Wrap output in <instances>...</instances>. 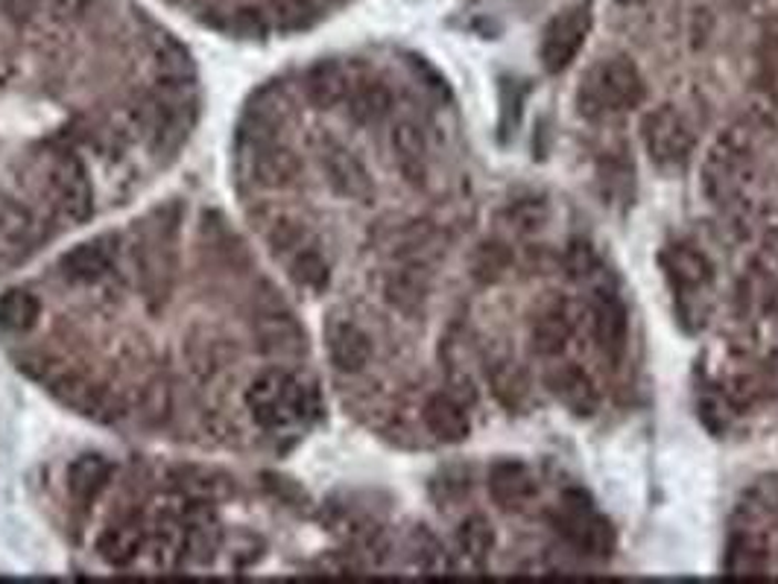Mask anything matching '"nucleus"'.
<instances>
[{
	"instance_id": "20e7f679",
	"label": "nucleus",
	"mask_w": 778,
	"mask_h": 584,
	"mask_svg": "<svg viewBox=\"0 0 778 584\" xmlns=\"http://www.w3.org/2000/svg\"><path fill=\"white\" fill-rule=\"evenodd\" d=\"M591 30V7L589 3H577L571 9H562L553 21L548 24L544 35H541V65L548 73H562L571 65L577 53L585 44V35Z\"/></svg>"
},
{
	"instance_id": "7ed1b4c3",
	"label": "nucleus",
	"mask_w": 778,
	"mask_h": 584,
	"mask_svg": "<svg viewBox=\"0 0 778 584\" xmlns=\"http://www.w3.org/2000/svg\"><path fill=\"white\" fill-rule=\"evenodd\" d=\"M647 97L644 76L626 56H609L585 73L580 88V106L585 114H609L635 108Z\"/></svg>"
},
{
	"instance_id": "dca6fc26",
	"label": "nucleus",
	"mask_w": 778,
	"mask_h": 584,
	"mask_svg": "<svg viewBox=\"0 0 778 584\" xmlns=\"http://www.w3.org/2000/svg\"><path fill=\"white\" fill-rule=\"evenodd\" d=\"M726 567H729L735 576H761L764 570H767V555H764L761 546H755L753 541H744V538H740L729 550Z\"/></svg>"
},
{
	"instance_id": "39448f33",
	"label": "nucleus",
	"mask_w": 778,
	"mask_h": 584,
	"mask_svg": "<svg viewBox=\"0 0 778 584\" xmlns=\"http://www.w3.org/2000/svg\"><path fill=\"white\" fill-rule=\"evenodd\" d=\"M644 144L647 153L658 167L664 170H676L688 161L691 149H694V138H691L688 126L680 117V112L671 106L655 108L644 117Z\"/></svg>"
},
{
	"instance_id": "ddd939ff",
	"label": "nucleus",
	"mask_w": 778,
	"mask_h": 584,
	"mask_svg": "<svg viewBox=\"0 0 778 584\" xmlns=\"http://www.w3.org/2000/svg\"><path fill=\"white\" fill-rule=\"evenodd\" d=\"M512 263V252L504 240H484L480 246H475V252L468 258V272L475 278L477 284H495Z\"/></svg>"
},
{
	"instance_id": "9d476101",
	"label": "nucleus",
	"mask_w": 778,
	"mask_h": 584,
	"mask_svg": "<svg viewBox=\"0 0 778 584\" xmlns=\"http://www.w3.org/2000/svg\"><path fill=\"white\" fill-rule=\"evenodd\" d=\"M532 491H536V482L521 462L507 459L489 471V494L500 509H521L532 497Z\"/></svg>"
},
{
	"instance_id": "6ab92c4d",
	"label": "nucleus",
	"mask_w": 778,
	"mask_h": 584,
	"mask_svg": "<svg viewBox=\"0 0 778 584\" xmlns=\"http://www.w3.org/2000/svg\"><path fill=\"white\" fill-rule=\"evenodd\" d=\"M767 372H770V386H772V389L778 392V357L772 359V363H770V368H767Z\"/></svg>"
},
{
	"instance_id": "2eb2a0df",
	"label": "nucleus",
	"mask_w": 778,
	"mask_h": 584,
	"mask_svg": "<svg viewBox=\"0 0 778 584\" xmlns=\"http://www.w3.org/2000/svg\"><path fill=\"white\" fill-rule=\"evenodd\" d=\"M457 546L459 552L471 561H486L495 546V529L484 514H471L459 523L457 529Z\"/></svg>"
},
{
	"instance_id": "a211bd4d",
	"label": "nucleus",
	"mask_w": 778,
	"mask_h": 584,
	"mask_svg": "<svg viewBox=\"0 0 778 584\" xmlns=\"http://www.w3.org/2000/svg\"><path fill=\"white\" fill-rule=\"evenodd\" d=\"M767 80H770L772 97L778 100V53H776V56L767 59Z\"/></svg>"
},
{
	"instance_id": "423d86ee",
	"label": "nucleus",
	"mask_w": 778,
	"mask_h": 584,
	"mask_svg": "<svg viewBox=\"0 0 778 584\" xmlns=\"http://www.w3.org/2000/svg\"><path fill=\"white\" fill-rule=\"evenodd\" d=\"M553 526L568 544H573L580 552H589V555H609L614 546V532L609 520L600 518L589 500L573 503V497H566L562 511L553 514Z\"/></svg>"
},
{
	"instance_id": "f03ea898",
	"label": "nucleus",
	"mask_w": 778,
	"mask_h": 584,
	"mask_svg": "<svg viewBox=\"0 0 778 584\" xmlns=\"http://www.w3.org/2000/svg\"><path fill=\"white\" fill-rule=\"evenodd\" d=\"M197 67L108 0H0V278L121 211L197 129Z\"/></svg>"
},
{
	"instance_id": "0eeeda50",
	"label": "nucleus",
	"mask_w": 778,
	"mask_h": 584,
	"mask_svg": "<svg viewBox=\"0 0 778 584\" xmlns=\"http://www.w3.org/2000/svg\"><path fill=\"white\" fill-rule=\"evenodd\" d=\"M422 424L427 436L443 441V445H459L466 441L471 424H468L466 404H459L448 392H434L422 406Z\"/></svg>"
},
{
	"instance_id": "4468645a",
	"label": "nucleus",
	"mask_w": 778,
	"mask_h": 584,
	"mask_svg": "<svg viewBox=\"0 0 778 584\" xmlns=\"http://www.w3.org/2000/svg\"><path fill=\"white\" fill-rule=\"evenodd\" d=\"M491 392L500 404L518 413L525 409L527 400H530V377H527L525 368H518L516 363H500L495 372L489 374Z\"/></svg>"
},
{
	"instance_id": "f8f14e48",
	"label": "nucleus",
	"mask_w": 778,
	"mask_h": 584,
	"mask_svg": "<svg viewBox=\"0 0 778 584\" xmlns=\"http://www.w3.org/2000/svg\"><path fill=\"white\" fill-rule=\"evenodd\" d=\"M662 263L667 269V275L680 286H699L712 275V263L691 246H671L662 254Z\"/></svg>"
},
{
	"instance_id": "1a4fd4ad",
	"label": "nucleus",
	"mask_w": 778,
	"mask_h": 584,
	"mask_svg": "<svg viewBox=\"0 0 778 584\" xmlns=\"http://www.w3.org/2000/svg\"><path fill=\"white\" fill-rule=\"evenodd\" d=\"M626 336H630L626 307L614 292L603 290L594 304V342L609 359H618L626 348Z\"/></svg>"
},
{
	"instance_id": "9b49d317",
	"label": "nucleus",
	"mask_w": 778,
	"mask_h": 584,
	"mask_svg": "<svg viewBox=\"0 0 778 584\" xmlns=\"http://www.w3.org/2000/svg\"><path fill=\"white\" fill-rule=\"evenodd\" d=\"M573 325L566 310H548L544 316L532 325V348L539 357H557L568 348Z\"/></svg>"
},
{
	"instance_id": "6e6552de",
	"label": "nucleus",
	"mask_w": 778,
	"mask_h": 584,
	"mask_svg": "<svg viewBox=\"0 0 778 584\" xmlns=\"http://www.w3.org/2000/svg\"><path fill=\"white\" fill-rule=\"evenodd\" d=\"M548 389L557 395V400L566 409H571L580 418L598 413L600 406V392L598 383L591 380L589 374L577 368V365H562L557 372L548 374Z\"/></svg>"
},
{
	"instance_id": "f257e3e1",
	"label": "nucleus",
	"mask_w": 778,
	"mask_h": 584,
	"mask_svg": "<svg viewBox=\"0 0 778 584\" xmlns=\"http://www.w3.org/2000/svg\"><path fill=\"white\" fill-rule=\"evenodd\" d=\"M0 342L85 421L179 450L284 456L325 409L279 272L220 208L188 196L9 286Z\"/></svg>"
},
{
	"instance_id": "f3484780",
	"label": "nucleus",
	"mask_w": 778,
	"mask_h": 584,
	"mask_svg": "<svg viewBox=\"0 0 778 584\" xmlns=\"http://www.w3.org/2000/svg\"><path fill=\"white\" fill-rule=\"evenodd\" d=\"M566 269H568V275H573V278L591 275V272L598 269V252L591 249V243H582V240H577V243L568 246Z\"/></svg>"
},
{
	"instance_id": "aec40b11",
	"label": "nucleus",
	"mask_w": 778,
	"mask_h": 584,
	"mask_svg": "<svg viewBox=\"0 0 778 584\" xmlns=\"http://www.w3.org/2000/svg\"><path fill=\"white\" fill-rule=\"evenodd\" d=\"M618 3H641V0H618Z\"/></svg>"
},
{
	"instance_id": "412c9836",
	"label": "nucleus",
	"mask_w": 778,
	"mask_h": 584,
	"mask_svg": "<svg viewBox=\"0 0 778 584\" xmlns=\"http://www.w3.org/2000/svg\"><path fill=\"white\" fill-rule=\"evenodd\" d=\"M776 313H778V292H776Z\"/></svg>"
}]
</instances>
